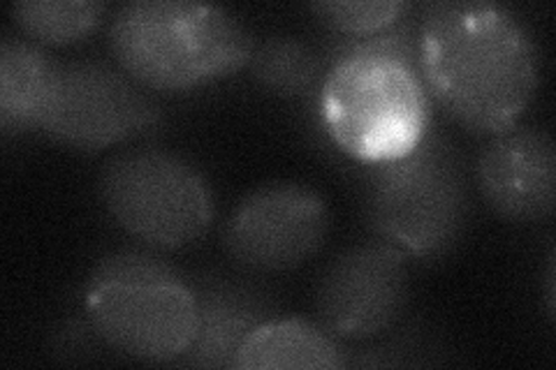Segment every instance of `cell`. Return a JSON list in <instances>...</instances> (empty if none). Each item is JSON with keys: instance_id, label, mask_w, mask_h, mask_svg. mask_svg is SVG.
I'll use <instances>...</instances> for the list:
<instances>
[{"instance_id": "1", "label": "cell", "mask_w": 556, "mask_h": 370, "mask_svg": "<svg viewBox=\"0 0 556 370\" xmlns=\"http://www.w3.org/2000/svg\"><path fill=\"white\" fill-rule=\"evenodd\" d=\"M417 49L429 95L480 135L513 128L541 81L531 30L490 0L429 3L417 20Z\"/></svg>"}, {"instance_id": "2", "label": "cell", "mask_w": 556, "mask_h": 370, "mask_svg": "<svg viewBox=\"0 0 556 370\" xmlns=\"http://www.w3.org/2000/svg\"><path fill=\"white\" fill-rule=\"evenodd\" d=\"M118 67L151 91H188L247 67L255 38L239 16L212 3L132 0L110 22Z\"/></svg>"}, {"instance_id": "3", "label": "cell", "mask_w": 556, "mask_h": 370, "mask_svg": "<svg viewBox=\"0 0 556 370\" xmlns=\"http://www.w3.org/2000/svg\"><path fill=\"white\" fill-rule=\"evenodd\" d=\"M84 304L108 347L139 361L177 363L198 333L190 280L147 251H118L100 259L86 280Z\"/></svg>"}, {"instance_id": "4", "label": "cell", "mask_w": 556, "mask_h": 370, "mask_svg": "<svg viewBox=\"0 0 556 370\" xmlns=\"http://www.w3.org/2000/svg\"><path fill=\"white\" fill-rule=\"evenodd\" d=\"M364 186V216L376 237L406 255H447L471 216V192L464 161L439 130L394 161L371 165Z\"/></svg>"}, {"instance_id": "5", "label": "cell", "mask_w": 556, "mask_h": 370, "mask_svg": "<svg viewBox=\"0 0 556 370\" xmlns=\"http://www.w3.org/2000/svg\"><path fill=\"white\" fill-rule=\"evenodd\" d=\"M323 123L337 146L362 163H386L420 144L431 95L420 69L382 56L327 61L320 86Z\"/></svg>"}, {"instance_id": "6", "label": "cell", "mask_w": 556, "mask_h": 370, "mask_svg": "<svg viewBox=\"0 0 556 370\" xmlns=\"http://www.w3.org/2000/svg\"><path fill=\"white\" fill-rule=\"evenodd\" d=\"M100 197L126 232L153 248L198 241L214 222V192L188 157L167 149H132L104 163Z\"/></svg>"}, {"instance_id": "7", "label": "cell", "mask_w": 556, "mask_h": 370, "mask_svg": "<svg viewBox=\"0 0 556 370\" xmlns=\"http://www.w3.org/2000/svg\"><path fill=\"white\" fill-rule=\"evenodd\" d=\"M163 112L142 84L100 61L59 63L38 130L77 151H102L161 126Z\"/></svg>"}, {"instance_id": "8", "label": "cell", "mask_w": 556, "mask_h": 370, "mask_svg": "<svg viewBox=\"0 0 556 370\" xmlns=\"http://www.w3.org/2000/svg\"><path fill=\"white\" fill-rule=\"evenodd\" d=\"M329 234V208L318 190L278 181L249 192L223 225V248L237 267L283 273L306 264Z\"/></svg>"}, {"instance_id": "9", "label": "cell", "mask_w": 556, "mask_h": 370, "mask_svg": "<svg viewBox=\"0 0 556 370\" xmlns=\"http://www.w3.org/2000/svg\"><path fill=\"white\" fill-rule=\"evenodd\" d=\"M410 298L408 255L376 239L327 264L316 285L318 324L339 341H374L402 320Z\"/></svg>"}, {"instance_id": "10", "label": "cell", "mask_w": 556, "mask_h": 370, "mask_svg": "<svg viewBox=\"0 0 556 370\" xmlns=\"http://www.w3.org/2000/svg\"><path fill=\"white\" fill-rule=\"evenodd\" d=\"M478 188L496 216L513 222L547 220L556 206V144L541 128H508L480 151Z\"/></svg>"}, {"instance_id": "11", "label": "cell", "mask_w": 556, "mask_h": 370, "mask_svg": "<svg viewBox=\"0 0 556 370\" xmlns=\"http://www.w3.org/2000/svg\"><path fill=\"white\" fill-rule=\"evenodd\" d=\"M198 298V333L177 361L188 368H235L239 347L251 333L276 317L265 294L232 278L202 276L190 280Z\"/></svg>"}, {"instance_id": "12", "label": "cell", "mask_w": 556, "mask_h": 370, "mask_svg": "<svg viewBox=\"0 0 556 370\" xmlns=\"http://www.w3.org/2000/svg\"><path fill=\"white\" fill-rule=\"evenodd\" d=\"M237 370H341L348 368L341 341L302 317H271L239 347Z\"/></svg>"}, {"instance_id": "13", "label": "cell", "mask_w": 556, "mask_h": 370, "mask_svg": "<svg viewBox=\"0 0 556 370\" xmlns=\"http://www.w3.org/2000/svg\"><path fill=\"white\" fill-rule=\"evenodd\" d=\"M59 61L38 42L8 38L0 44V128L38 130Z\"/></svg>"}, {"instance_id": "14", "label": "cell", "mask_w": 556, "mask_h": 370, "mask_svg": "<svg viewBox=\"0 0 556 370\" xmlns=\"http://www.w3.org/2000/svg\"><path fill=\"white\" fill-rule=\"evenodd\" d=\"M247 67L265 91L281 98L320 93L327 75L325 59L318 51L292 35H271L263 42H255Z\"/></svg>"}, {"instance_id": "15", "label": "cell", "mask_w": 556, "mask_h": 370, "mask_svg": "<svg viewBox=\"0 0 556 370\" xmlns=\"http://www.w3.org/2000/svg\"><path fill=\"white\" fill-rule=\"evenodd\" d=\"M10 12L33 40L70 44L86 38L102 22L108 5L102 0H26L14 3Z\"/></svg>"}, {"instance_id": "16", "label": "cell", "mask_w": 556, "mask_h": 370, "mask_svg": "<svg viewBox=\"0 0 556 370\" xmlns=\"http://www.w3.org/2000/svg\"><path fill=\"white\" fill-rule=\"evenodd\" d=\"M311 10L343 38H367L396 24L410 5L404 0H323L311 3Z\"/></svg>"}, {"instance_id": "17", "label": "cell", "mask_w": 556, "mask_h": 370, "mask_svg": "<svg viewBox=\"0 0 556 370\" xmlns=\"http://www.w3.org/2000/svg\"><path fill=\"white\" fill-rule=\"evenodd\" d=\"M100 347H108V343L100 339V333L89 320V315H86V320L63 322L54 333H51L49 341L51 355L65 361L93 359Z\"/></svg>"}, {"instance_id": "18", "label": "cell", "mask_w": 556, "mask_h": 370, "mask_svg": "<svg viewBox=\"0 0 556 370\" xmlns=\"http://www.w3.org/2000/svg\"><path fill=\"white\" fill-rule=\"evenodd\" d=\"M547 312L554 317V253L549 255V267H547Z\"/></svg>"}]
</instances>
